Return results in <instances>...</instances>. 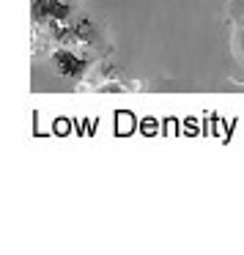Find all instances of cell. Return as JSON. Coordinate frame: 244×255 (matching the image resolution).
<instances>
[{
  "mask_svg": "<svg viewBox=\"0 0 244 255\" xmlns=\"http://www.w3.org/2000/svg\"><path fill=\"white\" fill-rule=\"evenodd\" d=\"M50 69L63 80H83L85 72L91 69V58L83 55V52L72 50V47H58V50L50 52Z\"/></svg>",
  "mask_w": 244,
  "mask_h": 255,
  "instance_id": "cell-1",
  "label": "cell"
},
{
  "mask_svg": "<svg viewBox=\"0 0 244 255\" xmlns=\"http://www.w3.org/2000/svg\"><path fill=\"white\" fill-rule=\"evenodd\" d=\"M74 6L69 0H33V22L47 28H61L72 22Z\"/></svg>",
  "mask_w": 244,
  "mask_h": 255,
  "instance_id": "cell-2",
  "label": "cell"
},
{
  "mask_svg": "<svg viewBox=\"0 0 244 255\" xmlns=\"http://www.w3.org/2000/svg\"><path fill=\"white\" fill-rule=\"evenodd\" d=\"M233 52H236V58L244 63V30H239V33L233 36Z\"/></svg>",
  "mask_w": 244,
  "mask_h": 255,
  "instance_id": "cell-3",
  "label": "cell"
}]
</instances>
